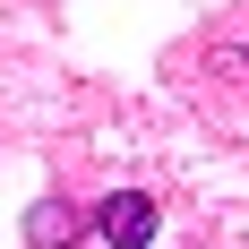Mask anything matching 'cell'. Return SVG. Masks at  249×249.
I'll list each match as a JSON object with an SVG mask.
<instances>
[{
    "mask_svg": "<svg viewBox=\"0 0 249 249\" xmlns=\"http://www.w3.org/2000/svg\"><path fill=\"white\" fill-rule=\"evenodd\" d=\"M155 232H163V206L146 189H112L95 206V241H112V249H155Z\"/></svg>",
    "mask_w": 249,
    "mask_h": 249,
    "instance_id": "cell-1",
    "label": "cell"
},
{
    "mask_svg": "<svg viewBox=\"0 0 249 249\" xmlns=\"http://www.w3.org/2000/svg\"><path fill=\"white\" fill-rule=\"evenodd\" d=\"M86 241H95V215H86L77 198L52 189V198L26 206V249H86Z\"/></svg>",
    "mask_w": 249,
    "mask_h": 249,
    "instance_id": "cell-2",
    "label": "cell"
}]
</instances>
